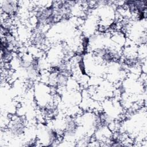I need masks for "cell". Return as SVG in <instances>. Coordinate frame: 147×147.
I'll list each match as a JSON object with an SVG mask.
<instances>
[{
    "label": "cell",
    "instance_id": "obj_7",
    "mask_svg": "<svg viewBox=\"0 0 147 147\" xmlns=\"http://www.w3.org/2000/svg\"><path fill=\"white\" fill-rule=\"evenodd\" d=\"M75 64L77 65L78 69H79L80 74L83 75H87L86 64L84 59V55L80 54H77L75 57Z\"/></svg>",
    "mask_w": 147,
    "mask_h": 147
},
{
    "label": "cell",
    "instance_id": "obj_3",
    "mask_svg": "<svg viewBox=\"0 0 147 147\" xmlns=\"http://www.w3.org/2000/svg\"><path fill=\"white\" fill-rule=\"evenodd\" d=\"M78 129L79 123L75 118L72 117H69L64 120L63 134L66 138H74L77 134Z\"/></svg>",
    "mask_w": 147,
    "mask_h": 147
},
{
    "label": "cell",
    "instance_id": "obj_8",
    "mask_svg": "<svg viewBox=\"0 0 147 147\" xmlns=\"http://www.w3.org/2000/svg\"><path fill=\"white\" fill-rule=\"evenodd\" d=\"M14 56V51L12 49H6L1 51V62L4 64L8 63L13 59Z\"/></svg>",
    "mask_w": 147,
    "mask_h": 147
},
{
    "label": "cell",
    "instance_id": "obj_2",
    "mask_svg": "<svg viewBox=\"0 0 147 147\" xmlns=\"http://www.w3.org/2000/svg\"><path fill=\"white\" fill-rule=\"evenodd\" d=\"M95 54L101 61L109 64L116 61L120 58L118 50L108 46H102L95 50Z\"/></svg>",
    "mask_w": 147,
    "mask_h": 147
},
{
    "label": "cell",
    "instance_id": "obj_4",
    "mask_svg": "<svg viewBox=\"0 0 147 147\" xmlns=\"http://www.w3.org/2000/svg\"><path fill=\"white\" fill-rule=\"evenodd\" d=\"M19 2L12 0H3L0 1L1 14H5L7 17L15 15L18 9Z\"/></svg>",
    "mask_w": 147,
    "mask_h": 147
},
{
    "label": "cell",
    "instance_id": "obj_5",
    "mask_svg": "<svg viewBox=\"0 0 147 147\" xmlns=\"http://www.w3.org/2000/svg\"><path fill=\"white\" fill-rule=\"evenodd\" d=\"M30 41L33 46L38 48L45 46L47 41L46 32L43 29H33Z\"/></svg>",
    "mask_w": 147,
    "mask_h": 147
},
{
    "label": "cell",
    "instance_id": "obj_1",
    "mask_svg": "<svg viewBox=\"0 0 147 147\" xmlns=\"http://www.w3.org/2000/svg\"><path fill=\"white\" fill-rule=\"evenodd\" d=\"M7 129L10 137L20 138L26 131V124L25 120L22 117H14L9 121Z\"/></svg>",
    "mask_w": 147,
    "mask_h": 147
},
{
    "label": "cell",
    "instance_id": "obj_6",
    "mask_svg": "<svg viewBox=\"0 0 147 147\" xmlns=\"http://www.w3.org/2000/svg\"><path fill=\"white\" fill-rule=\"evenodd\" d=\"M47 137V146H55L60 140V133L57 129L52 127H48L45 129Z\"/></svg>",
    "mask_w": 147,
    "mask_h": 147
}]
</instances>
